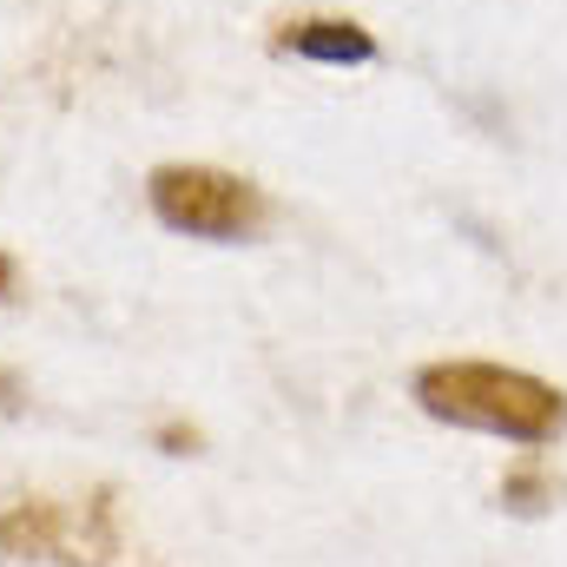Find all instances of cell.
Returning <instances> with one entry per match:
<instances>
[{"instance_id":"obj_1","label":"cell","mask_w":567,"mask_h":567,"mask_svg":"<svg viewBox=\"0 0 567 567\" xmlns=\"http://www.w3.org/2000/svg\"><path fill=\"white\" fill-rule=\"evenodd\" d=\"M416 403L435 423L508 435V442H555L567 429V396L555 383L502 363H429L416 377Z\"/></svg>"},{"instance_id":"obj_2","label":"cell","mask_w":567,"mask_h":567,"mask_svg":"<svg viewBox=\"0 0 567 567\" xmlns=\"http://www.w3.org/2000/svg\"><path fill=\"white\" fill-rule=\"evenodd\" d=\"M145 205L165 231L212 238V245H245L265 225V192L218 165H158L145 178Z\"/></svg>"},{"instance_id":"obj_3","label":"cell","mask_w":567,"mask_h":567,"mask_svg":"<svg viewBox=\"0 0 567 567\" xmlns=\"http://www.w3.org/2000/svg\"><path fill=\"white\" fill-rule=\"evenodd\" d=\"M0 555L53 567H106L113 561V522L100 508L66 502H13L0 515Z\"/></svg>"},{"instance_id":"obj_4","label":"cell","mask_w":567,"mask_h":567,"mask_svg":"<svg viewBox=\"0 0 567 567\" xmlns=\"http://www.w3.org/2000/svg\"><path fill=\"white\" fill-rule=\"evenodd\" d=\"M284 53H303V60H323V66H363L377 60V33L357 27V20H290L278 33Z\"/></svg>"},{"instance_id":"obj_5","label":"cell","mask_w":567,"mask_h":567,"mask_svg":"<svg viewBox=\"0 0 567 567\" xmlns=\"http://www.w3.org/2000/svg\"><path fill=\"white\" fill-rule=\"evenodd\" d=\"M502 502H508L515 515H542V508L555 502V482H548L542 468H515V475L502 482Z\"/></svg>"},{"instance_id":"obj_6","label":"cell","mask_w":567,"mask_h":567,"mask_svg":"<svg viewBox=\"0 0 567 567\" xmlns=\"http://www.w3.org/2000/svg\"><path fill=\"white\" fill-rule=\"evenodd\" d=\"M158 449H172V455H185V449H198V429H185V423H165V429H158Z\"/></svg>"},{"instance_id":"obj_7","label":"cell","mask_w":567,"mask_h":567,"mask_svg":"<svg viewBox=\"0 0 567 567\" xmlns=\"http://www.w3.org/2000/svg\"><path fill=\"white\" fill-rule=\"evenodd\" d=\"M20 403H27V396H20V377L0 370V416H20Z\"/></svg>"},{"instance_id":"obj_8","label":"cell","mask_w":567,"mask_h":567,"mask_svg":"<svg viewBox=\"0 0 567 567\" xmlns=\"http://www.w3.org/2000/svg\"><path fill=\"white\" fill-rule=\"evenodd\" d=\"M13 290V265H7V251H0V297Z\"/></svg>"}]
</instances>
